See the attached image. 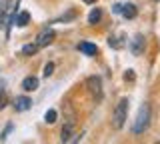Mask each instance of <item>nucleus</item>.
<instances>
[{
    "instance_id": "1",
    "label": "nucleus",
    "mask_w": 160,
    "mask_h": 144,
    "mask_svg": "<svg viewBox=\"0 0 160 144\" xmlns=\"http://www.w3.org/2000/svg\"><path fill=\"white\" fill-rule=\"evenodd\" d=\"M150 126V104L144 102L142 106L138 108V114H136V120L132 124V132L134 134H144Z\"/></svg>"
},
{
    "instance_id": "7",
    "label": "nucleus",
    "mask_w": 160,
    "mask_h": 144,
    "mask_svg": "<svg viewBox=\"0 0 160 144\" xmlns=\"http://www.w3.org/2000/svg\"><path fill=\"white\" fill-rule=\"evenodd\" d=\"M30 106H32V100L28 96H16V100H14V110L16 112H26Z\"/></svg>"
},
{
    "instance_id": "5",
    "label": "nucleus",
    "mask_w": 160,
    "mask_h": 144,
    "mask_svg": "<svg viewBox=\"0 0 160 144\" xmlns=\"http://www.w3.org/2000/svg\"><path fill=\"white\" fill-rule=\"evenodd\" d=\"M76 136V132H74V120L70 118V120L62 126V132H60V140L62 142H72V138Z\"/></svg>"
},
{
    "instance_id": "14",
    "label": "nucleus",
    "mask_w": 160,
    "mask_h": 144,
    "mask_svg": "<svg viewBox=\"0 0 160 144\" xmlns=\"http://www.w3.org/2000/svg\"><path fill=\"white\" fill-rule=\"evenodd\" d=\"M38 44H26V46H24L22 48V54H24V56H34V54H36L38 52Z\"/></svg>"
},
{
    "instance_id": "19",
    "label": "nucleus",
    "mask_w": 160,
    "mask_h": 144,
    "mask_svg": "<svg viewBox=\"0 0 160 144\" xmlns=\"http://www.w3.org/2000/svg\"><path fill=\"white\" fill-rule=\"evenodd\" d=\"M124 80H130V82H132L134 80V70H128L126 74H124Z\"/></svg>"
},
{
    "instance_id": "18",
    "label": "nucleus",
    "mask_w": 160,
    "mask_h": 144,
    "mask_svg": "<svg viewBox=\"0 0 160 144\" xmlns=\"http://www.w3.org/2000/svg\"><path fill=\"white\" fill-rule=\"evenodd\" d=\"M4 104H6V94H4L2 86H0V110H2V108H4Z\"/></svg>"
},
{
    "instance_id": "6",
    "label": "nucleus",
    "mask_w": 160,
    "mask_h": 144,
    "mask_svg": "<svg viewBox=\"0 0 160 144\" xmlns=\"http://www.w3.org/2000/svg\"><path fill=\"white\" fill-rule=\"evenodd\" d=\"M130 52H132L134 56H140V54L144 52V36L142 34H136V36L130 40Z\"/></svg>"
},
{
    "instance_id": "13",
    "label": "nucleus",
    "mask_w": 160,
    "mask_h": 144,
    "mask_svg": "<svg viewBox=\"0 0 160 144\" xmlns=\"http://www.w3.org/2000/svg\"><path fill=\"white\" fill-rule=\"evenodd\" d=\"M102 18V10L100 8H92V12L88 14V24H98Z\"/></svg>"
},
{
    "instance_id": "8",
    "label": "nucleus",
    "mask_w": 160,
    "mask_h": 144,
    "mask_svg": "<svg viewBox=\"0 0 160 144\" xmlns=\"http://www.w3.org/2000/svg\"><path fill=\"white\" fill-rule=\"evenodd\" d=\"M10 4H12V0H0V24H6L8 22Z\"/></svg>"
},
{
    "instance_id": "3",
    "label": "nucleus",
    "mask_w": 160,
    "mask_h": 144,
    "mask_svg": "<svg viewBox=\"0 0 160 144\" xmlns=\"http://www.w3.org/2000/svg\"><path fill=\"white\" fill-rule=\"evenodd\" d=\"M86 86H88L90 94H92L96 100H102V78L100 76H90L86 80Z\"/></svg>"
},
{
    "instance_id": "15",
    "label": "nucleus",
    "mask_w": 160,
    "mask_h": 144,
    "mask_svg": "<svg viewBox=\"0 0 160 144\" xmlns=\"http://www.w3.org/2000/svg\"><path fill=\"white\" fill-rule=\"evenodd\" d=\"M122 38H124V36H110V38H108V44H110L112 48H116V50H118V48L124 46V42H120Z\"/></svg>"
},
{
    "instance_id": "20",
    "label": "nucleus",
    "mask_w": 160,
    "mask_h": 144,
    "mask_svg": "<svg viewBox=\"0 0 160 144\" xmlns=\"http://www.w3.org/2000/svg\"><path fill=\"white\" fill-rule=\"evenodd\" d=\"M84 4H96V0H82Z\"/></svg>"
},
{
    "instance_id": "12",
    "label": "nucleus",
    "mask_w": 160,
    "mask_h": 144,
    "mask_svg": "<svg viewBox=\"0 0 160 144\" xmlns=\"http://www.w3.org/2000/svg\"><path fill=\"white\" fill-rule=\"evenodd\" d=\"M30 22V12H26V10H22V12H18L16 14V26H20V28H24L26 24Z\"/></svg>"
},
{
    "instance_id": "9",
    "label": "nucleus",
    "mask_w": 160,
    "mask_h": 144,
    "mask_svg": "<svg viewBox=\"0 0 160 144\" xmlns=\"http://www.w3.org/2000/svg\"><path fill=\"white\" fill-rule=\"evenodd\" d=\"M120 14H122L126 20H132V18H136L138 10H136L134 4H122V6H120Z\"/></svg>"
},
{
    "instance_id": "10",
    "label": "nucleus",
    "mask_w": 160,
    "mask_h": 144,
    "mask_svg": "<svg viewBox=\"0 0 160 144\" xmlns=\"http://www.w3.org/2000/svg\"><path fill=\"white\" fill-rule=\"evenodd\" d=\"M22 88H24V92H34L38 88V78L36 76H26L22 80Z\"/></svg>"
},
{
    "instance_id": "2",
    "label": "nucleus",
    "mask_w": 160,
    "mask_h": 144,
    "mask_svg": "<svg viewBox=\"0 0 160 144\" xmlns=\"http://www.w3.org/2000/svg\"><path fill=\"white\" fill-rule=\"evenodd\" d=\"M128 104H130L128 98H120L116 108H114V112H112V126L116 130H122L126 120H128Z\"/></svg>"
},
{
    "instance_id": "11",
    "label": "nucleus",
    "mask_w": 160,
    "mask_h": 144,
    "mask_svg": "<svg viewBox=\"0 0 160 144\" xmlns=\"http://www.w3.org/2000/svg\"><path fill=\"white\" fill-rule=\"evenodd\" d=\"M76 48H78L80 52H84V54H86V56H94V54L98 52L96 44H90V42H80Z\"/></svg>"
},
{
    "instance_id": "4",
    "label": "nucleus",
    "mask_w": 160,
    "mask_h": 144,
    "mask_svg": "<svg viewBox=\"0 0 160 144\" xmlns=\"http://www.w3.org/2000/svg\"><path fill=\"white\" fill-rule=\"evenodd\" d=\"M54 36H56V34H54L52 28H44V30H40V34L36 36V44H38L40 48H42V46H48V44H52Z\"/></svg>"
},
{
    "instance_id": "16",
    "label": "nucleus",
    "mask_w": 160,
    "mask_h": 144,
    "mask_svg": "<svg viewBox=\"0 0 160 144\" xmlns=\"http://www.w3.org/2000/svg\"><path fill=\"white\" fill-rule=\"evenodd\" d=\"M56 118H58V112L54 110V108H50V110L44 114V120H46L48 124H54V122H56Z\"/></svg>"
},
{
    "instance_id": "17",
    "label": "nucleus",
    "mask_w": 160,
    "mask_h": 144,
    "mask_svg": "<svg viewBox=\"0 0 160 144\" xmlns=\"http://www.w3.org/2000/svg\"><path fill=\"white\" fill-rule=\"evenodd\" d=\"M52 72H54V64H52V62H48L46 66H44V76L48 78V76H50V74H52Z\"/></svg>"
}]
</instances>
